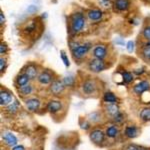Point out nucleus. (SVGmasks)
Here are the masks:
<instances>
[{
	"label": "nucleus",
	"instance_id": "obj_1",
	"mask_svg": "<svg viewBox=\"0 0 150 150\" xmlns=\"http://www.w3.org/2000/svg\"><path fill=\"white\" fill-rule=\"evenodd\" d=\"M84 25H85V18H84L82 13H74L71 16V31L73 33H78L83 29Z\"/></svg>",
	"mask_w": 150,
	"mask_h": 150
},
{
	"label": "nucleus",
	"instance_id": "obj_2",
	"mask_svg": "<svg viewBox=\"0 0 150 150\" xmlns=\"http://www.w3.org/2000/svg\"><path fill=\"white\" fill-rule=\"evenodd\" d=\"M89 70H91L92 72H95V73H98V72H101L105 69V63L102 59H97V58H94V59L90 60L89 62Z\"/></svg>",
	"mask_w": 150,
	"mask_h": 150
},
{
	"label": "nucleus",
	"instance_id": "obj_3",
	"mask_svg": "<svg viewBox=\"0 0 150 150\" xmlns=\"http://www.w3.org/2000/svg\"><path fill=\"white\" fill-rule=\"evenodd\" d=\"M90 49V44L89 43H85V44H81L78 47H76L74 50H72V54L75 59H80V58L84 57L87 54V52Z\"/></svg>",
	"mask_w": 150,
	"mask_h": 150
},
{
	"label": "nucleus",
	"instance_id": "obj_4",
	"mask_svg": "<svg viewBox=\"0 0 150 150\" xmlns=\"http://www.w3.org/2000/svg\"><path fill=\"white\" fill-rule=\"evenodd\" d=\"M64 87L65 85H64L63 81L55 80V81H53L51 83V85H50V91H51V93L54 94V95H58V94H60L64 90Z\"/></svg>",
	"mask_w": 150,
	"mask_h": 150
},
{
	"label": "nucleus",
	"instance_id": "obj_5",
	"mask_svg": "<svg viewBox=\"0 0 150 150\" xmlns=\"http://www.w3.org/2000/svg\"><path fill=\"white\" fill-rule=\"evenodd\" d=\"M90 139H91V141H92L93 143H95V144L102 143L103 140H104V133H103V131H101V130H99V129L93 130V131L90 133Z\"/></svg>",
	"mask_w": 150,
	"mask_h": 150
},
{
	"label": "nucleus",
	"instance_id": "obj_6",
	"mask_svg": "<svg viewBox=\"0 0 150 150\" xmlns=\"http://www.w3.org/2000/svg\"><path fill=\"white\" fill-rule=\"evenodd\" d=\"M2 139H3L4 141L6 142V144L9 145V146L14 147L18 143V140L16 138V136L10 132H4L3 134H2Z\"/></svg>",
	"mask_w": 150,
	"mask_h": 150
},
{
	"label": "nucleus",
	"instance_id": "obj_7",
	"mask_svg": "<svg viewBox=\"0 0 150 150\" xmlns=\"http://www.w3.org/2000/svg\"><path fill=\"white\" fill-rule=\"evenodd\" d=\"M149 89H150V84H149V82H147V81H141L133 87V91L136 94H142V93H144L145 91L149 90Z\"/></svg>",
	"mask_w": 150,
	"mask_h": 150
},
{
	"label": "nucleus",
	"instance_id": "obj_8",
	"mask_svg": "<svg viewBox=\"0 0 150 150\" xmlns=\"http://www.w3.org/2000/svg\"><path fill=\"white\" fill-rule=\"evenodd\" d=\"M106 53H107V49L104 45H97L93 49V56L97 59L103 60V58L106 56Z\"/></svg>",
	"mask_w": 150,
	"mask_h": 150
},
{
	"label": "nucleus",
	"instance_id": "obj_9",
	"mask_svg": "<svg viewBox=\"0 0 150 150\" xmlns=\"http://www.w3.org/2000/svg\"><path fill=\"white\" fill-rule=\"evenodd\" d=\"M25 104H26V107L28 108V110L33 111V112H34V111L39 109L40 100L37 98H30V99H28V100H26Z\"/></svg>",
	"mask_w": 150,
	"mask_h": 150
},
{
	"label": "nucleus",
	"instance_id": "obj_10",
	"mask_svg": "<svg viewBox=\"0 0 150 150\" xmlns=\"http://www.w3.org/2000/svg\"><path fill=\"white\" fill-rule=\"evenodd\" d=\"M87 16L91 21H99L103 16V12L99 9H91L87 12Z\"/></svg>",
	"mask_w": 150,
	"mask_h": 150
},
{
	"label": "nucleus",
	"instance_id": "obj_11",
	"mask_svg": "<svg viewBox=\"0 0 150 150\" xmlns=\"http://www.w3.org/2000/svg\"><path fill=\"white\" fill-rule=\"evenodd\" d=\"M82 89H83V92L86 94H92L94 93L96 89V84L95 82L92 80H87L83 83L82 85Z\"/></svg>",
	"mask_w": 150,
	"mask_h": 150
},
{
	"label": "nucleus",
	"instance_id": "obj_12",
	"mask_svg": "<svg viewBox=\"0 0 150 150\" xmlns=\"http://www.w3.org/2000/svg\"><path fill=\"white\" fill-rule=\"evenodd\" d=\"M11 101H12V96L10 93L3 90L0 92V105L7 106L11 103Z\"/></svg>",
	"mask_w": 150,
	"mask_h": 150
},
{
	"label": "nucleus",
	"instance_id": "obj_13",
	"mask_svg": "<svg viewBox=\"0 0 150 150\" xmlns=\"http://www.w3.org/2000/svg\"><path fill=\"white\" fill-rule=\"evenodd\" d=\"M114 7L118 11H126L130 7L129 0H115Z\"/></svg>",
	"mask_w": 150,
	"mask_h": 150
},
{
	"label": "nucleus",
	"instance_id": "obj_14",
	"mask_svg": "<svg viewBox=\"0 0 150 150\" xmlns=\"http://www.w3.org/2000/svg\"><path fill=\"white\" fill-rule=\"evenodd\" d=\"M52 75L47 71H43L37 76V80L41 84H49L52 81Z\"/></svg>",
	"mask_w": 150,
	"mask_h": 150
},
{
	"label": "nucleus",
	"instance_id": "obj_15",
	"mask_svg": "<svg viewBox=\"0 0 150 150\" xmlns=\"http://www.w3.org/2000/svg\"><path fill=\"white\" fill-rule=\"evenodd\" d=\"M62 108V104L60 101H57V100H52L50 101L49 103H48L47 105V109L49 112L51 113H56L58 112L60 109Z\"/></svg>",
	"mask_w": 150,
	"mask_h": 150
},
{
	"label": "nucleus",
	"instance_id": "obj_16",
	"mask_svg": "<svg viewBox=\"0 0 150 150\" xmlns=\"http://www.w3.org/2000/svg\"><path fill=\"white\" fill-rule=\"evenodd\" d=\"M30 79H34L36 76H37V68H36L35 65L30 64L26 67L25 72H24Z\"/></svg>",
	"mask_w": 150,
	"mask_h": 150
},
{
	"label": "nucleus",
	"instance_id": "obj_17",
	"mask_svg": "<svg viewBox=\"0 0 150 150\" xmlns=\"http://www.w3.org/2000/svg\"><path fill=\"white\" fill-rule=\"evenodd\" d=\"M106 111H107L108 114L110 116H112L113 118L120 113L119 108H118V106L116 105V104H108V105L106 106Z\"/></svg>",
	"mask_w": 150,
	"mask_h": 150
},
{
	"label": "nucleus",
	"instance_id": "obj_18",
	"mask_svg": "<svg viewBox=\"0 0 150 150\" xmlns=\"http://www.w3.org/2000/svg\"><path fill=\"white\" fill-rule=\"evenodd\" d=\"M29 80H30V78H29L25 73H23L17 76V78H16V83H17V85L19 87H22L24 85H27Z\"/></svg>",
	"mask_w": 150,
	"mask_h": 150
},
{
	"label": "nucleus",
	"instance_id": "obj_19",
	"mask_svg": "<svg viewBox=\"0 0 150 150\" xmlns=\"http://www.w3.org/2000/svg\"><path fill=\"white\" fill-rule=\"evenodd\" d=\"M137 133H138V130L135 126H128L125 129V135L128 137V138H134V137L137 136Z\"/></svg>",
	"mask_w": 150,
	"mask_h": 150
},
{
	"label": "nucleus",
	"instance_id": "obj_20",
	"mask_svg": "<svg viewBox=\"0 0 150 150\" xmlns=\"http://www.w3.org/2000/svg\"><path fill=\"white\" fill-rule=\"evenodd\" d=\"M103 99H104V101H105L106 103H108V104H115L116 101H117L116 96L113 93H111V92H106L105 94H104Z\"/></svg>",
	"mask_w": 150,
	"mask_h": 150
},
{
	"label": "nucleus",
	"instance_id": "obj_21",
	"mask_svg": "<svg viewBox=\"0 0 150 150\" xmlns=\"http://www.w3.org/2000/svg\"><path fill=\"white\" fill-rule=\"evenodd\" d=\"M106 135H107L108 137H110V138H114V137L117 136L118 134V129L116 126H110L107 128V130H106Z\"/></svg>",
	"mask_w": 150,
	"mask_h": 150
},
{
	"label": "nucleus",
	"instance_id": "obj_22",
	"mask_svg": "<svg viewBox=\"0 0 150 150\" xmlns=\"http://www.w3.org/2000/svg\"><path fill=\"white\" fill-rule=\"evenodd\" d=\"M140 118L143 121H150V108H143L140 112Z\"/></svg>",
	"mask_w": 150,
	"mask_h": 150
},
{
	"label": "nucleus",
	"instance_id": "obj_23",
	"mask_svg": "<svg viewBox=\"0 0 150 150\" xmlns=\"http://www.w3.org/2000/svg\"><path fill=\"white\" fill-rule=\"evenodd\" d=\"M19 91H20V93L22 94V95H29V94L32 93L33 88L31 85L27 84V85H24L22 87H20V88H19Z\"/></svg>",
	"mask_w": 150,
	"mask_h": 150
},
{
	"label": "nucleus",
	"instance_id": "obj_24",
	"mask_svg": "<svg viewBox=\"0 0 150 150\" xmlns=\"http://www.w3.org/2000/svg\"><path fill=\"white\" fill-rule=\"evenodd\" d=\"M18 106H19L18 101L15 100L14 102L10 103L8 106H7V111H8V112H10V113H15L16 111L18 110Z\"/></svg>",
	"mask_w": 150,
	"mask_h": 150
},
{
	"label": "nucleus",
	"instance_id": "obj_25",
	"mask_svg": "<svg viewBox=\"0 0 150 150\" xmlns=\"http://www.w3.org/2000/svg\"><path fill=\"white\" fill-rule=\"evenodd\" d=\"M74 81H75L74 77L71 76V75L64 77V79H63V83H64L65 86H73L74 85Z\"/></svg>",
	"mask_w": 150,
	"mask_h": 150
},
{
	"label": "nucleus",
	"instance_id": "obj_26",
	"mask_svg": "<svg viewBox=\"0 0 150 150\" xmlns=\"http://www.w3.org/2000/svg\"><path fill=\"white\" fill-rule=\"evenodd\" d=\"M122 77H123V81H124L125 83H130V82L133 80V76L130 72H123Z\"/></svg>",
	"mask_w": 150,
	"mask_h": 150
},
{
	"label": "nucleus",
	"instance_id": "obj_27",
	"mask_svg": "<svg viewBox=\"0 0 150 150\" xmlns=\"http://www.w3.org/2000/svg\"><path fill=\"white\" fill-rule=\"evenodd\" d=\"M142 55H143V57L145 59L150 60V46H146L143 48V50H142Z\"/></svg>",
	"mask_w": 150,
	"mask_h": 150
},
{
	"label": "nucleus",
	"instance_id": "obj_28",
	"mask_svg": "<svg viewBox=\"0 0 150 150\" xmlns=\"http://www.w3.org/2000/svg\"><path fill=\"white\" fill-rule=\"evenodd\" d=\"M143 37L145 38V39H147L148 41H150V25L146 26L144 29H143Z\"/></svg>",
	"mask_w": 150,
	"mask_h": 150
},
{
	"label": "nucleus",
	"instance_id": "obj_29",
	"mask_svg": "<svg viewBox=\"0 0 150 150\" xmlns=\"http://www.w3.org/2000/svg\"><path fill=\"white\" fill-rule=\"evenodd\" d=\"M89 119H90L92 122H97L100 120V115H99L97 112H94L92 114L89 115Z\"/></svg>",
	"mask_w": 150,
	"mask_h": 150
},
{
	"label": "nucleus",
	"instance_id": "obj_30",
	"mask_svg": "<svg viewBox=\"0 0 150 150\" xmlns=\"http://www.w3.org/2000/svg\"><path fill=\"white\" fill-rule=\"evenodd\" d=\"M60 56H61V59H62V61L64 62L65 66L68 67V66H69V60H68V57H67V56H66V54H65V52H64V51H61V52H60Z\"/></svg>",
	"mask_w": 150,
	"mask_h": 150
},
{
	"label": "nucleus",
	"instance_id": "obj_31",
	"mask_svg": "<svg viewBox=\"0 0 150 150\" xmlns=\"http://www.w3.org/2000/svg\"><path fill=\"white\" fill-rule=\"evenodd\" d=\"M134 46H135V44H134V41H128L127 42V44H126V49H127V51L128 52H133V50H134Z\"/></svg>",
	"mask_w": 150,
	"mask_h": 150
},
{
	"label": "nucleus",
	"instance_id": "obj_32",
	"mask_svg": "<svg viewBox=\"0 0 150 150\" xmlns=\"http://www.w3.org/2000/svg\"><path fill=\"white\" fill-rule=\"evenodd\" d=\"M5 65H6V60L4 59L3 57H1V58H0V70H1V72L4 71Z\"/></svg>",
	"mask_w": 150,
	"mask_h": 150
},
{
	"label": "nucleus",
	"instance_id": "obj_33",
	"mask_svg": "<svg viewBox=\"0 0 150 150\" xmlns=\"http://www.w3.org/2000/svg\"><path fill=\"white\" fill-rule=\"evenodd\" d=\"M99 2H100V3L102 4V6H104V7H110L109 0H99Z\"/></svg>",
	"mask_w": 150,
	"mask_h": 150
},
{
	"label": "nucleus",
	"instance_id": "obj_34",
	"mask_svg": "<svg viewBox=\"0 0 150 150\" xmlns=\"http://www.w3.org/2000/svg\"><path fill=\"white\" fill-rule=\"evenodd\" d=\"M37 10H38V8H37L36 6H34V5H31V6L27 9V11H28V12H31V13H34V12H36Z\"/></svg>",
	"mask_w": 150,
	"mask_h": 150
},
{
	"label": "nucleus",
	"instance_id": "obj_35",
	"mask_svg": "<svg viewBox=\"0 0 150 150\" xmlns=\"http://www.w3.org/2000/svg\"><path fill=\"white\" fill-rule=\"evenodd\" d=\"M6 50H7V46L2 43L1 46H0V53H1V54H4V53L6 52Z\"/></svg>",
	"mask_w": 150,
	"mask_h": 150
},
{
	"label": "nucleus",
	"instance_id": "obj_36",
	"mask_svg": "<svg viewBox=\"0 0 150 150\" xmlns=\"http://www.w3.org/2000/svg\"><path fill=\"white\" fill-rule=\"evenodd\" d=\"M126 150H140V148L138 146H136V145L131 144V145H129V146H127Z\"/></svg>",
	"mask_w": 150,
	"mask_h": 150
},
{
	"label": "nucleus",
	"instance_id": "obj_37",
	"mask_svg": "<svg viewBox=\"0 0 150 150\" xmlns=\"http://www.w3.org/2000/svg\"><path fill=\"white\" fill-rule=\"evenodd\" d=\"M5 22V17H4V14L3 12H0V23H1V25Z\"/></svg>",
	"mask_w": 150,
	"mask_h": 150
},
{
	"label": "nucleus",
	"instance_id": "obj_38",
	"mask_svg": "<svg viewBox=\"0 0 150 150\" xmlns=\"http://www.w3.org/2000/svg\"><path fill=\"white\" fill-rule=\"evenodd\" d=\"M12 150H25V148L22 146V145H16V146H14Z\"/></svg>",
	"mask_w": 150,
	"mask_h": 150
},
{
	"label": "nucleus",
	"instance_id": "obj_39",
	"mask_svg": "<svg viewBox=\"0 0 150 150\" xmlns=\"http://www.w3.org/2000/svg\"><path fill=\"white\" fill-rule=\"evenodd\" d=\"M82 128H83V129H88V128H89V124H88V123H83V124H82V126H81Z\"/></svg>",
	"mask_w": 150,
	"mask_h": 150
},
{
	"label": "nucleus",
	"instance_id": "obj_40",
	"mask_svg": "<svg viewBox=\"0 0 150 150\" xmlns=\"http://www.w3.org/2000/svg\"><path fill=\"white\" fill-rule=\"evenodd\" d=\"M140 150H148V149H145V148H140Z\"/></svg>",
	"mask_w": 150,
	"mask_h": 150
},
{
	"label": "nucleus",
	"instance_id": "obj_41",
	"mask_svg": "<svg viewBox=\"0 0 150 150\" xmlns=\"http://www.w3.org/2000/svg\"><path fill=\"white\" fill-rule=\"evenodd\" d=\"M149 3H150V0H149Z\"/></svg>",
	"mask_w": 150,
	"mask_h": 150
}]
</instances>
